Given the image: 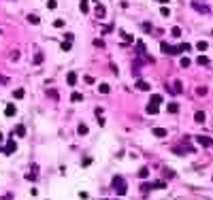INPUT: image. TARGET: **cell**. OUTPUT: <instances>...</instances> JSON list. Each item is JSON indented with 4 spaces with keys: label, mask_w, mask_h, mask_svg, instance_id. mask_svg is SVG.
<instances>
[{
    "label": "cell",
    "mask_w": 213,
    "mask_h": 200,
    "mask_svg": "<svg viewBox=\"0 0 213 200\" xmlns=\"http://www.w3.org/2000/svg\"><path fill=\"white\" fill-rule=\"evenodd\" d=\"M98 89H100V94H109L111 92V87L106 85V83H102V85H98Z\"/></svg>",
    "instance_id": "cb8c5ba5"
},
{
    "label": "cell",
    "mask_w": 213,
    "mask_h": 200,
    "mask_svg": "<svg viewBox=\"0 0 213 200\" xmlns=\"http://www.w3.org/2000/svg\"><path fill=\"white\" fill-rule=\"evenodd\" d=\"M160 13H162V17H168V15H171V11H168V6H162V9H160Z\"/></svg>",
    "instance_id": "1f68e13d"
},
{
    "label": "cell",
    "mask_w": 213,
    "mask_h": 200,
    "mask_svg": "<svg viewBox=\"0 0 213 200\" xmlns=\"http://www.w3.org/2000/svg\"><path fill=\"white\" fill-rule=\"evenodd\" d=\"M77 132L85 136V134H87V126H85V124H79V126H77Z\"/></svg>",
    "instance_id": "7402d4cb"
},
{
    "label": "cell",
    "mask_w": 213,
    "mask_h": 200,
    "mask_svg": "<svg viewBox=\"0 0 213 200\" xmlns=\"http://www.w3.org/2000/svg\"><path fill=\"white\" fill-rule=\"evenodd\" d=\"M192 64V62H190V58H181V68H188Z\"/></svg>",
    "instance_id": "4316f807"
},
{
    "label": "cell",
    "mask_w": 213,
    "mask_h": 200,
    "mask_svg": "<svg viewBox=\"0 0 213 200\" xmlns=\"http://www.w3.org/2000/svg\"><path fill=\"white\" fill-rule=\"evenodd\" d=\"M53 26H56V28H62V26H64V19H56V21H53Z\"/></svg>",
    "instance_id": "d590c367"
},
{
    "label": "cell",
    "mask_w": 213,
    "mask_h": 200,
    "mask_svg": "<svg viewBox=\"0 0 213 200\" xmlns=\"http://www.w3.org/2000/svg\"><path fill=\"white\" fill-rule=\"evenodd\" d=\"M70 100H73V102H81V100H83V96L79 94V92H73V96H70Z\"/></svg>",
    "instance_id": "44dd1931"
},
{
    "label": "cell",
    "mask_w": 213,
    "mask_h": 200,
    "mask_svg": "<svg viewBox=\"0 0 213 200\" xmlns=\"http://www.w3.org/2000/svg\"><path fill=\"white\" fill-rule=\"evenodd\" d=\"M0 83H2V85H9V79H6V77H2V75H0Z\"/></svg>",
    "instance_id": "60d3db41"
},
{
    "label": "cell",
    "mask_w": 213,
    "mask_h": 200,
    "mask_svg": "<svg viewBox=\"0 0 213 200\" xmlns=\"http://www.w3.org/2000/svg\"><path fill=\"white\" fill-rule=\"evenodd\" d=\"M196 94L198 96H205L207 94V87H196Z\"/></svg>",
    "instance_id": "d6a6232c"
},
{
    "label": "cell",
    "mask_w": 213,
    "mask_h": 200,
    "mask_svg": "<svg viewBox=\"0 0 213 200\" xmlns=\"http://www.w3.org/2000/svg\"><path fill=\"white\" fill-rule=\"evenodd\" d=\"M162 100H164V98L160 96V94H154L152 98H149V102H154V104H160V102H162Z\"/></svg>",
    "instance_id": "e0dca14e"
},
{
    "label": "cell",
    "mask_w": 213,
    "mask_h": 200,
    "mask_svg": "<svg viewBox=\"0 0 213 200\" xmlns=\"http://www.w3.org/2000/svg\"><path fill=\"white\" fill-rule=\"evenodd\" d=\"M0 200H13V194H11V192H9V194H4V196H2V198H0Z\"/></svg>",
    "instance_id": "f35d334b"
},
{
    "label": "cell",
    "mask_w": 213,
    "mask_h": 200,
    "mask_svg": "<svg viewBox=\"0 0 213 200\" xmlns=\"http://www.w3.org/2000/svg\"><path fill=\"white\" fill-rule=\"evenodd\" d=\"M41 62H43V53L36 51V56H34V64H41Z\"/></svg>",
    "instance_id": "484cf974"
},
{
    "label": "cell",
    "mask_w": 213,
    "mask_h": 200,
    "mask_svg": "<svg viewBox=\"0 0 213 200\" xmlns=\"http://www.w3.org/2000/svg\"><path fill=\"white\" fill-rule=\"evenodd\" d=\"M96 13H98V15H104V6L98 4V2H96Z\"/></svg>",
    "instance_id": "f1b7e54d"
},
{
    "label": "cell",
    "mask_w": 213,
    "mask_h": 200,
    "mask_svg": "<svg viewBox=\"0 0 213 200\" xmlns=\"http://www.w3.org/2000/svg\"><path fill=\"white\" fill-rule=\"evenodd\" d=\"M149 189H152V183H143V185H141V192H143V194H147Z\"/></svg>",
    "instance_id": "83f0119b"
},
{
    "label": "cell",
    "mask_w": 213,
    "mask_h": 200,
    "mask_svg": "<svg viewBox=\"0 0 213 200\" xmlns=\"http://www.w3.org/2000/svg\"><path fill=\"white\" fill-rule=\"evenodd\" d=\"M166 92H171V94H181V92H183L181 81H175V83H173V87H166Z\"/></svg>",
    "instance_id": "277c9868"
},
{
    "label": "cell",
    "mask_w": 213,
    "mask_h": 200,
    "mask_svg": "<svg viewBox=\"0 0 213 200\" xmlns=\"http://www.w3.org/2000/svg\"><path fill=\"white\" fill-rule=\"evenodd\" d=\"M15 134H17V136H26V126H24V124L15 126Z\"/></svg>",
    "instance_id": "4fadbf2b"
},
{
    "label": "cell",
    "mask_w": 213,
    "mask_h": 200,
    "mask_svg": "<svg viewBox=\"0 0 213 200\" xmlns=\"http://www.w3.org/2000/svg\"><path fill=\"white\" fill-rule=\"evenodd\" d=\"M181 51H190V45H188V43H181V45H179V53H181Z\"/></svg>",
    "instance_id": "4dcf8cb0"
},
{
    "label": "cell",
    "mask_w": 213,
    "mask_h": 200,
    "mask_svg": "<svg viewBox=\"0 0 213 200\" xmlns=\"http://www.w3.org/2000/svg\"><path fill=\"white\" fill-rule=\"evenodd\" d=\"M36 170H39V166H36V164H32V170H30V172H26V179H28V181H36V177H39V172H36Z\"/></svg>",
    "instance_id": "8992f818"
},
{
    "label": "cell",
    "mask_w": 213,
    "mask_h": 200,
    "mask_svg": "<svg viewBox=\"0 0 213 200\" xmlns=\"http://www.w3.org/2000/svg\"><path fill=\"white\" fill-rule=\"evenodd\" d=\"M24 94H26V92H24V89H21V87H17V89H15V92H13V96H15L17 100H19V98H24Z\"/></svg>",
    "instance_id": "603a6c76"
},
{
    "label": "cell",
    "mask_w": 213,
    "mask_h": 200,
    "mask_svg": "<svg viewBox=\"0 0 213 200\" xmlns=\"http://www.w3.org/2000/svg\"><path fill=\"white\" fill-rule=\"evenodd\" d=\"M15 151H17L15 141H13V139H9V141H6V145H4V149H2V153H4V156H13Z\"/></svg>",
    "instance_id": "3957f363"
},
{
    "label": "cell",
    "mask_w": 213,
    "mask_h": 200,
    "mask_svg": "<svg viewBox=\"0 0 213 200\" xmlns=\"http://www.w3.org/2000/svg\"><path fill=\"white\" fill-rule=\"evenodd\" d=\"M207 47H209V45H207V41H198V43H196V49H198V51H205Z\"/></svg>",
    "instance_id": "ffe728a7"
},
{
    "label": "cell",
    "mask_w": 213,
    "mask_h": 200,
    "mask_svg": "<svg viewBox=\"0 0 213 200\" xmlns=\"http://www.w3.org/2000/svg\"><path fill=\"white\" fill-rule=\"evenodd\" d=\"M79 6H81V13H87V11H90V2H87V0H81V2H79Z\"/></svg>",
    "instance_id": "2e32d148"
},
{
    "label": "cell",
    "mask_w": 213,
    "mask_h": 200,
    "mask_svg": "<svg viewBox=\"0 0 213 200\" xmlns=\"http://www.w3.org/2000/svg\"><path fill=\"white\" fill-rule=\"evenodd\" d=\"M62 51H70V43H68V41L62 43Z\"/></svg>",
    "instance_id": "e575fe53"
},
{
    "label": "cell",
    "mask_w": 213,
    "mask_h": 200,
    "mask_svg": "<svg viewBox=\"0 0 213 200\" xmlns=\"http://www.w3.org/2000/svg\"><path fill=\"white\" fill-rule=\"evenodd\" d=\"M196 143L202 145V147H211V145H213V139H209V136H196Z\"/></svg>",
    "instance_id": "5b68a950"
},
{
    "label": "cell",
    "mask_w": 213,
    "mask_h": 200,
    "mask_svg": "<svg viewBox=\"0 0 213 200\" xmlns=\"http://www.w3.org/2000/svg\"><path fill=\"white\" fill-rule=\"evenodd\" d=\"M122 39L126 41V43H130V41H132V36H130V34H126V32H122Z\"/></svg>",
    "instance_id": "836d02e7"
},
{
    "label": "cell",
    "mask_w": 213,
    "mask_h": 200,
    "mask_svg": "<svg viewBox=\"0 0 213 200\" xmlns=\"http://www.w3.org/2000/svg\"><path fill=\"white\" fill-rule=\"evenodd\" d=\"M171 36H175V39H179V36H181V28H177V26H175V28L171 30Z\"/></svg>",
    "instance_id": "d4e9b609"
},
{
    "label": "cell",
    "mask_w": 213,
    "mask_h": 200,
    "mask_svg": "<svg viewBox=\"0 0 213 200\" xmlns=\"http://www.w3.org/2000/svg\"><path fill=\"white\" fill-rule=\"evenodd\" d=\"M145 111H147V115H156V113L160 111V104H154V102H149V104L145 106Z\"/></svg>",
    "instance_id": "52a82bcc"
},
{
    "label": "cell",
    "mask_w": 213,
    "mask_h": 200,
    "mask_svg": "<svg viewBox=\"0 0 213 200\" xmlns=\"http://www.w3.org/2000/svg\"><path fill=\"white\" fill-rule=\"evenodd\" d=\"M152 134H154V136H158V139H164V136H168V132H166L164 128H154V130H152Z\"/></svg>",
    "instance_id": "9c48e42d"
},
{
    "label": "cell",
    "mask_w": 213,
    "mask_h": 200,
    "mask_svg": "<svg viewBox=\"0 0 213 200\" xmlns=\"http://www.w3.org/2000/svg\"><path fill=\"white\" fill-rule=\"evenodd\" d=\"M156 2H160V4H168L171 0H156Z\"/></svg>",
    "instance_id": "7bdbcfd3"
},
{
    "label": "cell",
    "mask_w": 213,
    "mask_h": 200,
    "mask_svg": "<svg viewBox=\"0 0 213 200\" xmlns=\"http://www.w3.org/2000/svg\"><path fill=\"white\" fill-rule=\"evenodd\" d=\"M94 45H96V47H104V43H102L100 39H96V41H94Z\"/></svg>",
    "instance_id": "ab89813d"
},
{
    "label": "cell",
    "mask_w": 213,
    "mask_h": 200,
    "mask_svg": "<svg viewBox=\"0 0 213 200\" xmlns=\"http://www.w3.org/2000/svg\"><path fill=\"white\" fill-rule=\"evenodd\" d=\"M160 49H162V53H166V56H177V53H179V47H173V45H168V43H160Z\"/></svg>",
    "instance_id": "7a4b0ae2"
},
{
    "label": "cell",
    "mask_w": 213,
    "mask_h": 200,
    "mask_svg": "<svg viewBox=\"0 0 213 200\" xmlns=\"http://www.w3.org/2000/svg\"><path fill=\"white\" fill-rule=\"evenodd\" d=\"M196 64H198V66H209V58H207V56H198Z\"/></svg>",
    "instance_id": "7c38bea8"
},
{
    "label": "cell",
    "mask_w": 213,
    "mask_h": 200,
    "mask_svg": "<svg viewBox=\"0 0 213 200\" xmlns=\"http://www.w3.org/2000/svg\"><path fill=\"white\" fill-rule=\"evenodd\" d=\"M143 30H145V32H152V24L145 21V24H143Z\"/></svg>",
    "instance_id": "8d00e7d4"
},
{
    "label": "cell",
    "mask_w": 213,
    "mask_h": 200,
    "mask_svg": "<svg viewBox=\"0 0 213 200\" xmlns=\"http://www.w3.org/2000/svg\"><path fill=\"white\" fill-rule=\"evenodd\" d=\"M51 98H58V92H56V89H49V92H47Z\"/></svg>",
    "instance_id": "b9f144b4"
},
{
    "label": "cell",
    "mask_w": 213,
    "mask_h": 200,
    "mask_svg": "<svg viewBox=\"0 0 213 200\" xmlns=\"http://www.w3.org/2000/svg\"><path fill=\"white\" fill-rule=\"evenodd\" d=\"M166 111H168V113H177V111H179V104H177V102H171V104L166 106Z\"/></svg>",
    "instance_id": "9a60e30c"
},
{
    "label": "cell",
    "mask_w": 213,
    "mask_h": 200,
    "mask_svg": "<svg viewBox=\"0 0 213 200\" xmlns=\"http://www.w3.org/2000/svg\"><path fill=\"white\" fill-rule=\"evenodd\" d=\"M194 121H198V124H202V121H205V113H202V111H198L196 115H194Z\"/></svg>",
    "instance_id": "d6986e66"
},
{
    "label": "cell",
    "mask_w": 213,
    "mask_h": 200,
    "mask_svg": "<svg viewBox=\"0 0 213 200\" xmlns=\"http://www.w3.org/2000/svg\"><path fill=\"white\" fill-rule=\"evenodd\" d=\"M137 87L141 89V92H149V87H152V85H149V83H147V81H143V79H141V81H139V83H137Z\"/></svg>",
    "instance_id": "8fae6325"
},
{
    "label": "cell",
    "mask_w": 213,
    "mask_h": 200,
    "mask_svg": "<svg viewBox=\"0 0 213 200\" xmlns=\"http://www.w3.org/2000/svg\"><path fill=\"white\" fill-rule=\"evenodd\" d=\"M111 187L117 192V196H126V192H128V185H126V179H124L122 175H115L113 177V181H111Z\"/></svg>",
    "instance_id": "6da1fadb"
},
{
    "label": "cell",
    "mask_w": 213,
    "mask_h": 200,
    "mask_svg": "<svg viewBox=\"0 0 213 200\" xmlns=\"http://www.w3.org/2000/svg\"><path fill=\"white\" fill-rule=\"evenodd\" d=\"M139 177H141V179H147V177H149V168H147V166L139 168Z\"/></svg>",
    "instance_id": "5bb4252c"
},
{
    "label": "cell",
    "mask_w": 213,
    "mask_h": 200,
    "mask_svg": "<svg viewBox=\"0 0 213 200\" xmlns=\"http://www.w3.org/2000/svg\"><path fill=\"white\" fill-rule=\"evenodd\" d=\"M15 113H17L15 104H6V106H4V115H6V117H13Z\"/></svg>",
    "instance_id": "30bf717a"
},
{
    "label": "cell",
    "mask_w": 213,
    "mask_h": 200,
    "mask_svg": "<svg viewBox=\"0 0 213 200\" xmlns=\"http://www.w3.org/2000/svg\"><path fill=\"white\" fill-rule=\"evenodd\" d=\"M66 83H68V85H75V83H77V72H75V70H70L68 75H66Z\"/></svg>",
    "instance_id": "ba28073f"
},
{
    "label": "cell",
    "mask_w": 213,
    "mask_h": 200,
    "mask_svg": "<svg viewBox=\"0 0 213 200\" xmlns=\"http://www.w3.org/2000/svg\"><path fill=\"white\" fill-rule=\"evenodd\" d=\"M47 6H49V9H56V6H58V2H56V0H49Z\"/></svg>",
    "instance_id": "74e56055"
},
{
    "label": "cell",
    "mask_w": 213,
    "mask_h": 200,
    "mask_svg": "<svg viewBox=\"0 0 213 200\" xmlns=\"http://www.w3.org/2000/svg\"><path fill=\"white\" fill-rule=\"evenodd\" d=\"M28 21H30V24H39L41 19H39V17H36V15H28Z\"/></svg>",
    "instance_id": "f546056e"
},
{
    "label": "cell",
    "mask_w": 213,
    "mask_h": 200,
    "mask_svg": "<svg viewBox=\"0 0 213 200\" xmlns=\"http://www.w3.org/2000/svg\"><path fill=\"white\" fill-rule=\"evenodd\" d=\"M164 187H166L164 181H156V183H152V189H164Z\"/></svg>",
    "instance_id": "ac0fdd59"
}]
</instances>
